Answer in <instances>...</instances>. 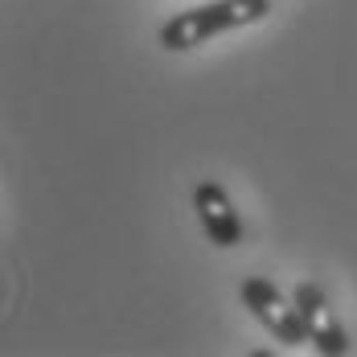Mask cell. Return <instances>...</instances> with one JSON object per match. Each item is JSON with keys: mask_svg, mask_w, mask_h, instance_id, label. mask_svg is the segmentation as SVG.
<instances>
[{"mask_svg": "<svg viewBox=\"0 0 357 357\" xmlns=\"http://www.w3.org/2000/svg\"><path fill=\"white\" fill-rule=\"evenodd\" d=\"M238 296H243V304L250 308V317L263 324V328H267L280 345H287V349H300V345L308 341V324H304V317H300L296 300L287 304L284 291L271 284V280L250 275V280H243Z\"/></svg>", "mask_w": 357, "mask_h": 357, "instance_id": "2", "label": "cell"}, {"mask_svg": "<svg viewBox=\"0 0 357 357\" xmlns=\"http://www.w3.org/2000/svg\"><path fill=\"white\" fill-rule=\"evenodd\" d=\"M267 13H271V0H210V4H197V8H185L177 17H169L160 25V45L169 54H185V50L206 45L218 33L259 25Z\"/></svg>", "mask_w": 357, "mask_h": 357, "instance_id": "1", "label": "cell"}, {"mask_svg": "<svg viewBox=\"0 0 357 357\" xmlns=\"http://www.w3.org/2000/svg\"><path fill=\"white\" fill-rule=\"evenodd\" d=\"M193 210H197V222H202V230L210 234L214 247L230 250V247L243 243V218H238L230 193H226L218 181H202V185L193 189Z\"/></svg>", "mask_w": 357, "mask_h": 357, "instance_id": "4", "label": "cell"}, {"mask_svg": "<svg viewBox=\"0 0 357 357\" xmlns=\"http://www.w3.org/2000/svg\"><path fill=\"white\" fill-rule=\"evenodd\" d=\"M291 300H296L300 317H304V324H308V341H312L324 357L349 354V337H345V328H341V321H337V312H333L328 296L321 291V284L300 280L296 291H291Z\"/></svg>", "mask_w": 357, "mask_h": 357, "instance_id": "3", "label": "cell"}]
</instances>
